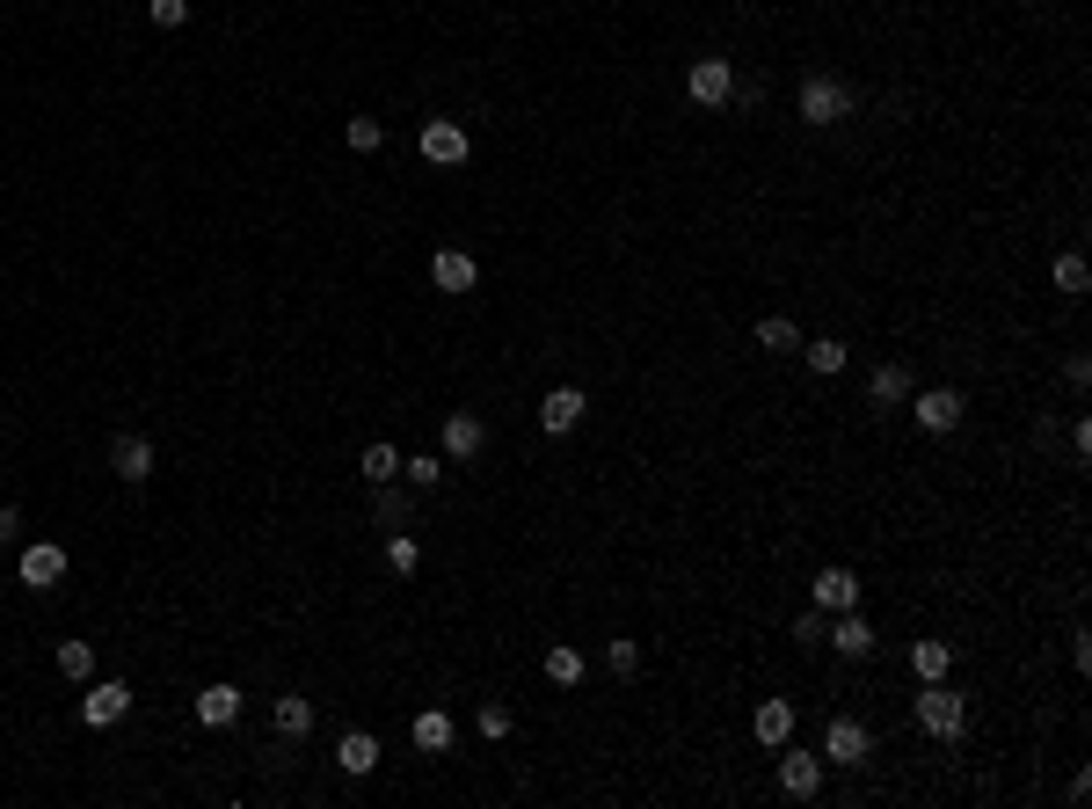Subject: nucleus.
Listing matches in <instances>:
<instances>
[{"instance_id":"nucleus-1","label":"nucleus","mask_w":1092,"mask_h":809,"mask_svg":"<svg viewBox=\"0 0 1092 809\" xmlns=\"http://www.w3.org/2000/svg\"><path fill=\"white\" fill-rule=\"evenodd\" d=\"M911 714H918L925 736H962L969 730V693H954L946 679H925V693L911 700Z\"/></svg>"},{"instance_id":"nucleus-2","label":"nucleus","mask_w":1092,"mask_h":809,"mask_svg":"<svg viewBox=\"0 0 1092 809\" xmlns=\"http://www.w3.org/2000/svg\"><path fill=\"white\" fill-rule=\"evenodd\" d=\"M794 110L808 124H845L852 110H859V96H852L838 74H808V80H801V96H794Z\"/></svg>"},{"instance_id":"nucleus-3","label":"nucleus","mask_w":1092,"mask_h":809,"mask_svg":"<svg viewBox=\"0 0 1092 809\" xmlns=\"http://www.w3.org/2000/svg\"><path fill=\"white\" fill-rule=\"evenodd\" d=\"M962 416H969L962 387H925V394H911V423H918L925 438H946V431H962Z\"/></svg>"},{"instance_id":"nucleus-4","label":"nucleus","mask_w":1092,"mask_h":809,"mask_svg":"<svg viewBox=\"0 0 1092 809\" xmlns=\"http://www.w3.org/2000/svg\"><path fill=\"white\" fill-rule=\"evenodd\" d=\"M685 96L700 102V110H721V102H736V66H728V59H692V74H685Z\"/></svg>"},{"instance_id":"nucleus-5","label":"nucleus","mask_w":1092,"mask_h":809,"mask_svg":"<svg viewBox=\"0 0 1092 809\" xmlns=\"http://www.w3.org/2000/svg\"><path fill=\"white\" fill-rule=\"evenodd\" d=\"M124 714H131V686H124V679H88L80 722H88V730H110V722H124Z\"/></svg>"},{"instance_id":"nucleus-6","label":"nucleus","mask_w":1092,"mask_h":809,"mask_svg":"<svg viewBox=\"0 0 1092 809\" xmlns=\"http://www.w3.org/2000/svg\"><path fill=\"white\" fill-rule=\"evenodd\" d=\"M874 759V736H867V722H852V714H838L824 730V766H867Z\"/></svg>"},{"instance_id":"nucleus-7","label":"nucleus","mask_w":1092,"mask_h":809,"mask_svg":"<svg viewBox=\"0 0 1092 809\" xmlns=\"http://www.w3.org/2000/svg\"><path fill=\"white\" fill-rule=\"evenodd\" d=\"M824 649H838L845 663H867V657H874V620L859 613V606H852V613H838V620L824 627Z\"/></svg>"},{"instance_id":"nucleus-8","label":"nucleus","mask_w":1092,"mask_h":809,"mask_svg":"<svg viewBox=\"0 0 1092 809\" xmlns=\"http://www.w3.org/2000/svg\"><path fill=\"white\" fill-rule=\"evenodd\" d=\"M466 147H474V139H466L460 117H430L423 124V161H430V169H460Z\"/></svg>"},{"instance_id":"nucleus-9","label":"nucleus","mask_w":1092,"mask_h":809,"mask_svg":"<svg viewBox=\"0 0 1092 809\" xmlns=\"http://www.w3.org/2000/svg\"><path fill=\"white\" fill-rule=\"evenodd\" d=\"M15 576H23V590H51L59 576H66V547H59V539H29Z\"/></svg>"},{"instance_id":"nucleus-10","label":"nucleus","mask_w":1092,"mask_h":809,"mask_svg":"<svg viewBox=\"0 0 1092 809\" xmlns=\"http://www.w3.org/2000/svg\"><path fill=\"white\" fill-rule=\"evenodd\" d=\"M779 787H787L794 802H816V795H824V759H816V751H787V744H779Z\"/></svg>"},{"instance_id":"nucleus-11","label":"nucleus","mask_w":1092,"mask_h":809,"mask_svg":"<svg viewBox=\"0 0 1092 809\" xmlns=\"http://www.w3.org/2000/svg\"><path fill=\"white\" fill-rule=\"evenodd\" d=\"M437 445H444V460H481L488 423L474 416V409H452V416H444V431H437Z\"/></svg>"},{"instance_id":"nucleus-12","label":"nucleus","mask_w":1092,"mask_h":809,"mask_svg":"<svg viewBox=\"0 0 1092 809\" xmlns=\"http://www.w3.org/2000/svg\"><path fill=\"white\" fill-rule=\"evenodd\" d=\"M430 285L437 293H474V285H481V263H474L466 248H437L430 256Z\"/></svg>"},{"instance_id":"nucleus-13","label":"nucleus","mask_w":1092,"mask_h":809,"mask_svg":"<svg viewBox=\"0 0 1092 809\" xmlns=\"http://www.w3.org/2000/svg\"><path fill=\"white\" fill-rule=\"evenodd\" d=\"M110 466H117V482H146V474H153V438L117 431V438H110Z\"/></svg>"},{"instance_id":"nucleus-14","label":"nucleus","mask_w":1092,"mask_h":809,"mask_svg":"<svg viewBox=\"0 0 1092 809\" xmlns=\"http://www.w3.org/2000/svg\"><path fill=\"white\" fill-rule=\"evenodd\" d=\"M852 606H859V576L838 562L816 569V613H852Z\"/></svg>"},{"instance_id":"nucleus-15","label":"nucleus","mask_w":1092,"mask_h":809,"mask_svg":"<svg viewBox=\"0 0 1092 809\" xmlns=\"http://www.w3.org/2000/svg\"><path fill=\"white\" fill-rule=\"evenodd\" d=\"M241 708H248L241 686H226V679L197 693V722H204V730H226V722H241Z\"/></svg>"},{"instance_id":"nucleus-16","label":"nucleus","mask_w":1092,"mask_h":809,"mask_svg":"<svg viewBox=\"0 0 1092 809\" xmlns=\"http://www.w3.org/2000/svg\"><path fill=\"white\" fill-rule=\"evenodd\" d=\"M582 409H590V401H582V387H554L547 401H539V423H547L554 438H568V431L582 423Z\"/></svg>"},{"instance_id":"nucleus-17","label":"nucleus","mask_w":1092,"mask_h":809,"mask_svg":"<svg viewBox=\"0 0 1092 809\" xmlns=\"http://www.w3.org/2000/svg\"><path fill=\"white\" fill-rule=\"evenodd\" d=\"M336 766L350 773V781H364V773L379 766V736H372V730H342V744H336Z\"/></svg>"},{"instance_id":"nucleus-18","label":"nucleus","mask_w":1092,"mask_h":809,"mask_svg":"<svg viewBox=\"0 0 1092 809\" xmlns=\"http://www.w3.org/2000/svg\"><path fill=\"white\" fill-rule=\"evenodd\" d=\"M751 730H757V744H787L794 736V700H757V714H751Z\"/></svg>"},{"instance_id":"nucleus-19","label":"nucleus","mask_w":1092,"mask_h":809,"mask_svg":"<svg viewBox=\"0 0 1092 809\" xmlns=\"http://www.w3.org/2000/svg\"><path fill=\"white\" fill-rule=\"evenodd\" d=\"M409 736H415V751H430V759H437V751H452V714H444V708H423V714L409 722Z\"/></svg>"},{"instance_id":"nucleus-20","label":"nucleus","mask_w":1092,"mask_h":809,"mask_svg":"<svg viewBox=\"0 0 1092 809\" xmlns=\"http://www.w3.org/2000/svg\"><path fill=\"white\" fill-rule=\"evenodd\" d=\"M357 474L372 482V489H379V482H401V445H387V438L364 445V452H357Z\"/></svg>"},{"instance_id":"nucleus-21","label":"nucleus","mask_w":1092,"mask_h":809,"mask_svg":"<svg viewBox=\"0 0 1092 809\" xmlns=\"http://www.w3.org/2000/svg\"><path fill=\"white\" fill-rule=\"evenodd\" d=\"M269 722H277V736H291V744H299V736L314 730V700H299V693H285V700L269 708Z\"/></svg>"},{"instance_id":"nucleus-22","label":"nucleus","mask_w":1092,"mask_h":809,"mask_svg":"<svg viewBox=\"0 0 1092 809\" xmlns=\"http://www.w3.org/2000/svg\"><path fill=\"white\" fill-rule=\"evenodd\" d=\"M867 401H874V409H903V401H911V372L881 365V372H874V387H867Z\"/></svg>"},{"instance_id":"nucleus-23","label":"nucleus","mask_w":1092,"mask_h":809,"mask_svg":"<svg viewBox=\"0 0 1092 809\" xmlns=\"http://www.w3.org/2000/svg\"><path fill=\"white\" fill-rule=\"evenodd\" d=\"M1049 277H1056V293H1064V299H1085V293H1092L1085 256H1056V263H1049Z\"/></svg>"},{"instance_id":"nucleus-24","label":"nucleus","mask_w":1092,"mask_h":809,"mask_svg":"<svg viewBox=\"0 0 1092 809\" xmlns=\"http://www.w3.org/2000/svg\"><path fill=\"white\" fill-rule=\"evenodd\" d=\"M757 350H773V358H787V350H801V328L787 314H765L757 321Z\"/></svg>"},{"instance_id":"nucleus-25","label":"nucleus","mask_w":1092,"mask_h":809,"mask_svg":"<svg viewBox=\"0 0 1092 809\" xmlns=\"http://www.w3.org/2000/svg\"><path fill=\"white\" fill-rule=\"evenodd\" d=\"M801 358H808V372H824V379H830V372H845V365H852V350L838 344V336H816V344H801Z\"/></svg>"},{"instance_id":"nucleus-26","label":"nucleus","mask_w":1092,"mask_h":809,"mask_svg":"<svg viewBox=\"0 0 1092 809\" xmlns=\"http://www.w3.org/2000/svg\"><path fill=\"white\" fill-rule=\"evenodd\" d=\"M444 466H452L444 452H415V460H401V474H409V489H437V482H444Z\"/></svg>"},{"instance_id":"nucleus-27","label":"nucleus","mask_w":1092,"mask_h":809,"mask_svg":"<svg viewBox=\"0 0 1092 809\" xmlns=\"http://www.w3.org/2000/svg\"><path fill=\"white\" fill-rule=\"evenodd\" d=\"M946 663H954L946 642H911V671H918V679H946Z\"/></svg>"},{"instance_id":"nucleus-28","label":"nucleus","mask_w":1092,"mask_h":809,"mask_svg":"<svg viewBox=\"0 0 1092 809\" xmlns=\"http://www.w3.org/2000/svg\"><path fill=\"white\" fill-rule=\"evenodd\" d=\"M547 679H554V686H582V649L554 642V649H547Z\"/></svg>"},{"instance_id":"nucleus-29","label":"nucleus","mask_w":1092,"mask_h":809,"mask_svg":"<svg viewBox=\"0 0 1092 809\" xmlns=\"http://www.w3.org/2000/svg\"><path fill=\"white\" fill-rule=\"evenodd\" d=\"M59 671H66L73 686H88V679H96V649H88V642H59Z\"/></svg>"},{"instance_id":"nucleus-30","label":"nucleus","mask_w":1092,"mask_h":809,"mask_svg":"<svg viewBox=\"0 0 1092 809\" xmlns=\"http://www.w3.org/2000/svg\"><path fill=\"white\" fill-rule=\"evenodd\" d=\"M372 518H379V525H409V496L393 489V482H379V489H372Z\"/></svg>"},{"instance_id":"nucleus-31","label":"nucleus","mask_w":1092,"mask_h":809,"mask_svg":"<svg viewBox=\"0 0 1092 809\" xmlns=\"http://www.w3.org/2000/svg\"><path fill=\"white\" fill-rule=\"evenodd\" d=\"M387 569H401V576H415V569H423V547H415V533H393V539H387Z\"/></svg>"},{"instance_id":"nucleus-32","label":"nucleus","mask_w":1092,"mask_h":809,"mask_svg":"<svg viewBox=\"0 0 1092 809\" xmlns=\"http://www.w3.org/2000/svg\"><path fill=\"white\" fill-rule=\"evenodd\" d=\"M387 147V124L379 117H350V153H379Z\"/></svg>"},{"instance_id":"nucleus-33","label":"nucleus","mask_w":1092,"mask_h":809,"mask_svg":"<svg viewBox=\"0 0 1092 809\" xmlns=\"http://www.w3.org/2000/svg\"><path fill=\"white\" fill-rule=\"evenodd\" d=\"M605 663L619 671V679H633V671H641V649H633V642L619 635V642H605Z\"/></svg>"},{"instance_id":"nucleus-34","label":"nucleus","mask_w":1092,"mask_h":809,"mask_svg":"<svg viewBox=\"0 0 1092 809\" xmlns=\"http://www.w3.org/2000/svg\"><path fill=\"white\" fill-rule=\"evenodd\" d=\"M146 15H153L161 29H183L190 23V0H146Z\"/></svg>"},{"instance_id":"nucleus-35","label":"nucleus","mask_w":1092,"mask_h":809,"mask_svg":"<svg viewBox=\"0 0 1092 809\" xmlns=\"http://www.w3.org/2000/svg\"><path fill=\"white\" fill-rule=\"evenodd\" d=\"M824 627H830V620L816 613V606H808V613L794 620V642H801V649H824Z\"/></svg>"},{"instance_id":"nucleus-36","label":"nucleus","mask_w":1092,"mask_h":809,"mask_svg":"<svg viewBox=\"0 0 1092 809\" xmlns=\"http://www.w3.org/2000/svg\"><path fill=\"white\" fill-rule=\"evenodd\" d=\"M474 722H481V736H510V708H503V700H488Z\"/></svg>"},{"instance_id":"nucleus-37","label":"nucleus","mask_w":1092,"mask_h":809,"mask_svg":"<svg viewBox=\"0 0 1092 809\" xmlns=\"http://www.w3.org/2000/svg\"><path fill=\"white\" fill-rule=\"evenodd\" d=\"M15 539H23V511H15V503H0V547H15Z\"/></svg>"}]
</instances>
